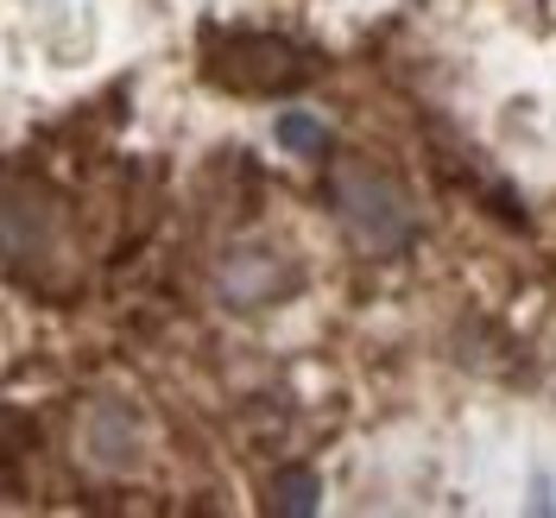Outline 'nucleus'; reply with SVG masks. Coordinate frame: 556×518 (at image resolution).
<instances>
[{"label": "nucleus", "instance_id": "nucleus-2", "mask_svg": "<svg viewBox=\"0 0 556 518\" xmlns=\"http://www.w3.org/2000/svg\"><path fill=\"white\" fill-rule=\"evenodd\" d=\"M208 76L235 96H278V89H298L304 58L273 33H228L208 45Z\"/></svg>", "mask_w": 556, "mask_h": 518}, {"label": "nucleus", "instance_id": "nucleus-6", "mask_svg": "<svg viewBox=\"0 0 556 518\" xmlns=\"http://www.w3.org/2000/svg\"><path fill=\"white\" fill-rule=\"evenodd\" d=\"M273 506H278V513H316V481H311V475H285Z\"/></svg>", "mask_w": 556, "mask_h": 518}, {"label": "nucleus", "instance_id": "nucleus-1", "mask_svg": "<svg viewBox=\"0 0 556 518\" xmlns=\"http://www.w3.org/2000/svg\"><path fill=\"white\" fill-rule=\"evenodd\" d=\"M336 215H342V235L354 241V253H367V260H392L417 235L412 197L380 165H361V159L336 172Z\"/></svg>", "mask_w": 556, "mask_h": 518}, {"label": "nucleus", "instance_id": "nucleus-5", "mask_svg": "<svg viewBox=\"0 0 556 518\" xmlns=\"http://www.w3.org/2000/svg\"><path fill=\"white\" fill-rule=\"evenodd\" d=\"M278 146H285L291 159H323V152H329V127H323L316 114H304V108H291V114L278 121Z\"/></svg>", "mask_w": 556, "mask_h": 518}, {"label": "nucleus", "instance_id": "nucleus-3", "mask_svg": "<svg viewBox=\"0 0 556 518\" xmlns=\"http://www.w3.org/2000/svg\"><path fill=\"white\" fill-rule=\"evenodd\" d=\"M83 462L96 475H127L139 462V417L114 399H96L83 412Z\"/></svg>", "mask_w": 556, "mask_h": 518}, {"label": "nucleus", "instance_id": "nucleus-4", "mask_svg": "<svg viewBox=\"0 0 556 518\" xmlns=\"http://www.w3.org/2000/svg\"><path fill=\"white\" fill-rule=\"evenodd\" d=\"M215 285H222V298H228L235 311H253V304H273V298L291 291V266L273 260L266 247H241V253H228V260H222Z\"/></svg>", "mask_w": 556, "mask_h": 518}]
</instances>
